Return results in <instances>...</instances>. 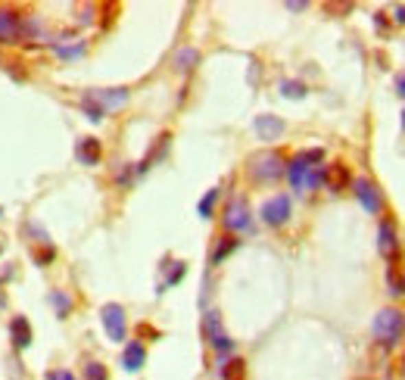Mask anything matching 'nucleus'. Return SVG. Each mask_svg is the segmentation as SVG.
I'll return each mask as SVG.
<instances>
[{"instance_id":"nucleus-13","label":"nucleus","mask_w":405,"mask_h":380,"mask_svg":"<svg viewBox=\"0 0 405 380\" xmlns=\"http://www.w3.org/2000/svg\"><path fill=\"white\" fill-rule=\"evenodd\" d=\"M284 131H287L284 119H277V116H259V119H256V134L262 137L265 143L281 141V137H284Z\"/></svg>"},{"instance_id":"nucleus-36","label":"nucleus","mask_w":405,"mask_h":380,"mask_svg":"<svg viewBox=\"0 0 405 380\" xmlns=\"http://www.w3.org/2000/svg\"><path fill=\"white\" fill-rule=\"evenodd\" d=\"M0 212H3V209H0Z\"/></svg>"},{"instance_id":"nucleus-19","label":"nucleus","mask_w":405,"mask_h":380,"mask_svg":"<svg viewBox=\"0 0 405 380\" xmlns=\"http://www.w3.org/2000/svg\"><path fill=\"white\" fill-rule=\"evenodd\" d=\"M218 374H222V380H243L246 377V361L243 359H228V361H222Z\"/></svg>"},{"instance_id":"nucleus-17","label":"nucleus","mask_w":405,"mask_h":380,"mask_svg":"<svg viewBox=\"0 0 405 380\" xmlns=\"http://www.w3.org/2000/svg\"><path fill=\"white\" fill-rule=\"evenodd\" d=\"M240 246V240L234 237V234H224V237H218V244H216V250H212V256H209V262L212 265H222L224 259L231 256V252Z\"/></svg>"},{"instance_id":"nucleus-8","label":"nucleus","mask_w":405,"mask_h":380,"mask_svg":"<svg viewBox=\"0 0 405 380\" xmlns=\"http://www.w3.org/2000/svg\"><path fill=\"white\" fill-rule=\"evenodd\" d=\"M378 250L390 265L399 259V231H396V222H393V218H380V224H378Z\"/></svg>"},{"instance_id":"nucleus-12","label":"nucleus","mask_w":405,"mask_h":380,"mask_svg":"<svg viewBox=\"0 0 405 380\" xmlns=\"http://www.w3.org/2000/svg\"><path fill=\"white\" fill-rule=\"evenodd\" d=\"M349 184H352V175H349V169H346L343 163L324 165V187H327V190L340 193V190H346Z\"/></svg>"},{"instance_id":"nucleus-20","label":"nucleus","mask_w":405,"mask_h":380,"mask_svg":"<svg viewBox=\"0 0 405 380\" xmlns=\"http://www.w3.org/2000/svg\"><path fill=\"white\" fill-rule=\"evenodd\" d=\"M386 287H390L393 296H405V272L399 268L396 262L386 268Z\"/></svg>"},{"instance_id":"nucleus-29","label":"nucleus","mask_w":405,"mask_h":380,"mask_svg":"<svg viewBox=\"0 0 405 380\" xmlns=\"http://www.w3.org/2000/svg\"><path fill=\"white\" fill-rule=\"evenodd\" d=\"M34 259H38V262H54V259H56V250H54V246H47L44 252L34 250Z\"/></svg>"},{"instance_id":"nucleus-33","label":"nucleus","mask_w":405,"mask_h":380,"mask_svg":"<svg viewBox=\"0 0 405 380\" xmlns=\"http://www.w3.org/2000/svg\"><path fill=\"white\" fill-rule=\"evenodd\" d=\"M399 371H402V377H405V353H402V359H399Z\"/></svg>"},{"instance_id":"nucleus-6","label":"nucleus","mask_w":405,"mask_h":380,"mask_svg":"<svg viewBox=\"0 0 405 380\" xmlns=\"http://www.w3.org/2000/svg\"><path fill=\"white\" fill-rule=\"evenodd\" d=\"M352 193H356V200L362 203L364 212L380 215V209H384V197H380L378 184H374L371 178H356V181H352Z\"/></svg>"},{"instance_id":"nucleus-1","label":"nucleus","mask_w":405,"mask_h":380,"mask_svg":"<svg viewBox=\"0 0 405 380\" xmlns=\"http://www.w3.org/2000/svg\"><path fill=\"white\" fill-rule=\"evenodd\" d=\"M324 153L321 150H299L297 156L287 163V181H290L293 190L305 193V190H315L324 184V169H321Z\"/></svg>"},{"instance_id":"nucleus-30","label":"nucleus","mask_w":405,"mask_h":380,"mask_svg":"<svg viewBox=\"0 0 405 380\" xmlns=\"http://www.w3.org/2000/svg\"><path fill=\"white\" fill-rule=\"evenodd\" d=\"M393 22H396V25H405V3H399V7L393 10Z\"/></svg>"},{"instance_id":"nucleus-22","label":"nucleus","mask_w":405,"mask_h":380,"mask_svg":"<svg viewBox=\"0 0 405 380\" xmlns=\"http://www.w3.org/2000/svg\"><path fill=\"white\" fill-rule=\"evenodd\" d=\"M54 47V54L60 56V60H78L81 54H84V41H75V44H50Z\"/></svg>"},{"instance_id":"nucleus-34","label":"nucleus","mask_w":405,"mask_h":380,"mask_svg":"<svg viewBox=\"0 0 405 380\" xmlns=\"http://www.w3.org/2000/svg\"><path fill=\"white\" fill-rule=\"evenodd\" d=\"M402 128H405V112H402Z\"/></svg>"},{"instance_id":"nucleus-21","label":"nucleus","mask_w":405,"mask_h":380,"mask_svg":"<svg viewBox=\"0 0 405 380\" xmlns=\"http://www.w3.org/2000/svg\"><path fill=\"white\" fill-rule=\"evenodd\" d=\"M50 302H54V309H56V315H60V318H66V315L75 309V299L69 296V293H62V290L50 293Z\"/></svg>"},{"instance_id":"nucleus-26","label":"nucleus","mask_w":405,"mask_h":380,"mask_svg":"<svg viewBox=\"0 0 405 380\" xmlns=\"http://www.w3.org/2000/svg\"><path fill=\"white\" fill-rule=\"evenodd\" d=\"M172 265H175V268H172L169 278H165V287H175L178 281L184 278V272H187V265H184V262H172Z\"/></svg>"},{"instance_id":"nucleus-16","label":"nucleus","mask_w":405,"mask_h":380,"mask_svg":"<svg viewBox=\"0 0 405 380\" xmlns=\"http://www.w3.org/2000/svg\"><path fill=\"white\" fill-rule=\"evenodd\" d=\"M10 337H13L16 349H28V346H32L34 333H32V324H28L25 315H16V318H13V324H10Z\"/></svg>"},{"instance_id":"nucleus-14","label":"nucleus","mask_w":405,"mask_h":380,"mask_svg":"<svg viewBox=\"0 0 405 380\" xmlns=\"http://www.w3.org/2000/svg\"><path fill=\"white\" fill-rule=\"evenodd\" d=\"M75 156H78L81 165H97L100 163V156H103L100 141H97V137H81L78 147H75Z\"/></svg>"},{"instance_id":"nucleus-10","label":"nucleus","mask_w":405,"mask_h":380,"mask_svg":"<svg viewBox=\"0 0 405 380\" xmlns=\"http://www.w3.org/2000/svg\"><path fill=\"white\" fill-rule=\"evenodd\" d=\"M206 337H209V346L216 349L218 355H228L231 349H234V340L224 333L218 312H206Z\"/></svg>"},{"instance_id":"nucleus-18","label":"nucleus","mask_w":405,"mask_h":380,"mask_svg":"<svg viewBox=\"0 0 405 380\" xmlns=\"http://www.w3.org/2000/svg\"><path fill=\"white\" fill-rule=\"evenodd\" d=\"M196 62H200V50L196 47H181L175 54V69L178 72H190V69H196Z\"/></svg>"},{"instance_id":"nucleus-2","label":"nucleus","mask_w":405,"mask_h":380,"mask_svg":"<svg viewBox=\"0 0 405 380\" xmlns=\"http://www.w3.org/2000/svg\"><path fill=\"white\" fill-rule=\"evenodd\" d=\"M371 333L384 349H393L405 337V312L402 309H384V312H378L371 321Z\"/></svg>"},{"instance_id":"nucleus-11","label":"nucleus","mask_w":405,"mask_h":380,"mask_svg":"<svg viewBox=\"0 0 405 380\" xmlns=\"http://www.w3.org/2000/svg\"><path fill=\"white\" fill-rule=\"evenodd\" d=\"M22 19L25 16L13 13V10H0V44L22 41Z\"/></svg>"},{"instance_id":"nucleus-23","label":"nucleus","mask_w":405,"mask_h":380,"mask_svg":"<svg viewBox=\"0 0 405 380\" xmlns=\"http://www.w3.org/2000/svg\"><path fill=\"white\" fill-rule=\"evenodd\" d=\"M216 203H218V187L206 190V197H202V200H200V206H196L200 218H209V215H212V209H216Z\"/></svg>"},{"instance_id":"nucleus-28","label":"nucleus","mask_w":405,"mask_h":380,"mask_svg":"<svg viewBox=\"0 0 405 380\" xmlns=\"http://www.w3.org/2000/svg\"><path fill=\"white\" fill-rule=\"evenodd\" d=\"M47 380H78L69 368H54V371H47Z\"/></svg>"},{"instance_id":"nucleus-7","label":"nucleus","mask_w":405,"mask_h":380,"mask_svg":"<svg viewBox=\"0 0 405 380\" xmlns=\"http://www.w3.org/2000/svg\"><path fill=\"white\" fill-rule=\"evenodd\" d=\"M290 212H293V206H290V197L287 193H277V197H271V200H265L262 203V222L268 224V228H281V224H287L290 222Z\"/></svg>"},{"instance_id":"nucleus-31","label":"nucleus","mask_w":405,"mask_h":380,"mask_svg":"<svg viewBox=\"0 0 405 380\" xmlns=\"http://www.w3.org/2000/svg\"><path fill=\"white\" fill-rule=\"evenodd\" d=\"M396 91L405 97V72H399V75H396Z\"/></svg>"},{"instance_id":"nucleus-4","label":"nucleus","mask_w":405,"mask_h":380,"mask_svg":"<svg viewBox=\"0 0 405 380\" xmlns=\"http://www.w3.org/2000/svg\"><path fill=\"white\" fill-rule=\"evenodd\" d=\"M222 224L228 234H243L253 228V218H250V206H246V200L243 197H231L228 206H224L222 212Z\"/></svg>"},{"instance_id":"nucleus-9","label":"nucleus","mask_w":405,"mask_h":380,"mask_svg":"<svg viewBox=\"0 0 405 380\" xmlns=\"http://www.w3.org/2000/svg\"><path fill=\"white\" fill-rule=\"evenodd\" d=\"M91 103H94L97 109H100L103 116L106 112H115V109H121L125 103H128V88H109V91H91V94H84Z\"/></svg>"},{"instance_id":"nucleus-15","label":"nucleus","mask_w":405,"mask_h":380,"mask_svg":"<svg viewBox=\"0 0 405 380\" xmlns=\"http://www.w3.org/2000/svg\"><path fill=\"white\" fill-rule=\"evenodd\" d=\"M143 361H147V349H143V343H137V340H131L128 346H125V353H121V368L125 371H141Z\"/></svg>"},{"instance_id":"nucleus-24","label":"nucleus","mask_w":405,"mask_h":380,"mask_svg":"<svg viewBox=\"0 0 405 380\" xmlns=\"http://www.w3.org/2000/svg\"><path fill=\"white\" fill-rule=\"evenodd\" d=\"M281 94L290 100H303L305 97V84L303 82H281Z\"/></svg>"},{"instance_id":"nucleus-25","label":"nucleus","mask_w":405,"mask_h":380,"mask_svg":"<svg viewBox=\"0 0 405 380\" xmlns=\"http://www.w3.org/2000/svg\"><path fill=\"white\" fill-rule=\"evenodd\" d=\"M84 380H109L106 365H100V361H88V365H84Z\"/></svg>"},{"instance_id":"nucleus-27","label":"nucleus","mask_w":405,"mask_h":380,"mask_svg":"<svg viewBox=\"0 0 405 380\" xmlns=\"http://www.w3.org/2000/svg\"><path fill=\"white\" fill-rule=\"evenodd\" d=\"M81 106H84V112H88V119H91V122H103V112H100V109L94 106V103L88 100V97H84V100H81Z\"/></svg>"},{"instance_id":"nucleus-3","label":"nucleus","mask_w":405,"mask_h":380,"mask_svg":"<svg viewBox=\"0 0 405 380\" xmlns=\"http://www.w3.org/2000/svg\"><path fill=\"white\" fill-rule=\"evenodd\" d=\"M246 169H250V178H253V181L268 184V181H277V178L287 171V159H284L277 150H262V153L250 156Z\"/></svg>"},{"instance_id":"nucleus-35","label":"nucleus","mask_w":405,"mask_h":380,"mask_svg":"<svg viewBox=\"0 0 405 380\" xmlns=\"http://www.w3.org/2000/svg\"><path fill=\"white\" fill-rule=\"evenodd\" d=\"M0 252H3V244H0Z\"/></svg>"},{"instance_id":"nucleus-32","label":"nucleus","mask_w":405,"mask_h":380,"mask_svg":"<svg viewBox=\"0 0 405 380\" xmlns=\"http://www.w3.org/2000/svg\"><path fill=\"white\" fill-rule=\"evenodd\" d=\"M7 309V296H3V290H0V312Z\"/></svg>"},{"instance_id":"nucleus-5","label":"nucleus","mask_w":405,"mask_h":380,"mask_svg":"<svg viewBox=\"0 0 405 380\" xmlns=\"http://www.w3.org/2000/svg\"><path fill=\"white\" fill-rule=\"evenodd\" d=\"M100 318H103V331L113 343H121V340L128 337V321H125V309L119 302H106L100 309Z\"/></svg>"}]
</instances>
